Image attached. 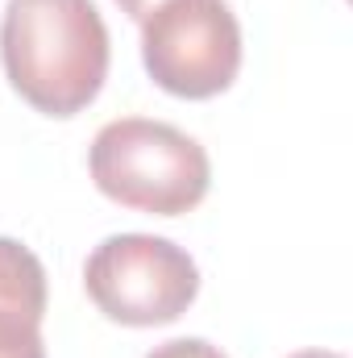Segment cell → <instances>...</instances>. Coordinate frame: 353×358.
Here are the masks:
<instances>
[{"mask_svg":"<svg viewBox=\"0 0 353 358\" xmlns=\"http://www.w3.org/2000/svg\"><path fill=\"white\" fill-rule=\"evenodd\" d=\"M0 63L25 104L46 117H75L108 80V25L96 0H8Z\"/></svg>","mask_w":353,"mask_h":358,"instance_id":"1","label":"cell"},{"mask_svg":"<svg viewBox=\"0 0 353 358\" xmlns=\"http://www.w3.org/2000/svg\"><path fill=\"white\" fill-rule=\"evenodd\" d=\"M88 167L108 200L150 217L191 213L212 183L208 150L191 134L154 117L108 121L91 142Z\"/></svg>","mask_w":353,"mask_h":358,"instance_id":"2","label":"cell"},{"mask_svg":"<svg viewBox=\"0 0 353 358\" xmlns=\"http://www.w3.org/2000/svg\"><path fill=\"white\" fill-rule=\"evenodd\" d=\"M84 287L108 321L154 329L191 308L200 296V267L171 238L112 234L88 255Z\"/></svg>","mask_w":353,"mask_h":358,"instance_id":"3","label":"cell"},{"mask_svg":"<svg viewBox=\"0 0 353 358\" xmlns=\"http://www.w3.org/2000/svg\"><path fill=\"white\" fill-rule=\"evenodd\" d=\"M142 63L171 96H220L241 71L237 13L225 0H163L142 21Z\"/></svg>","mask_w":353,"mask_h":358,"instance_id":"4","label":"cell"},{"mask_svg":"<svg viewBox=\"0 0 353 358\" xmlns=\"http://www.w3.org/2000/svg\"><path fill=\"white\" fill-rule=\"evenodd\" d=\"M46 267L17 238H0V358H46Z\"/></svg>","mask_w":353,"mask_h":358,"instance_id":"5","label":"cell"},{"mask_svg":"<svg viewBox=\"0 0 353 358\" xmlns=\"http://www.w3.org/2000/svg\"><path fill=\"white\" fill-rule=\"evenodd\" d=\"M146 358H229L220 346L204 342V338H175V342H163L154 346Z\"/></svg>","mask_w":353,"mask_h":358,"instance_id":"6","label":"cell"},{"mask_svg":"<svg viewBox=\"0 0 353 358\" xmlns=\"http://www.w3.org/2000/svg\"><path fill=\"white\" fill-rule=\"evenodd\" d=\"M117 4H121V13H129L133 21H146V17H150L163 0H117Z\"/></svg>","mask_w":353,"mask_h":358,"instance_id":"7","label":"cell"},{"mask_svg":"<svg viewBox=\"0 0 353 358\" xmlns=\"http://www.w3.org/2000/svg\"><path fill=\"white\" fill-rule=\"evenodd\" d=\"M291 358H345V355H337V350H295Z\"/></svg>","mask_w":353,"mask_h":358,"instance_id":"8","label":"cell"}]
</instances>
